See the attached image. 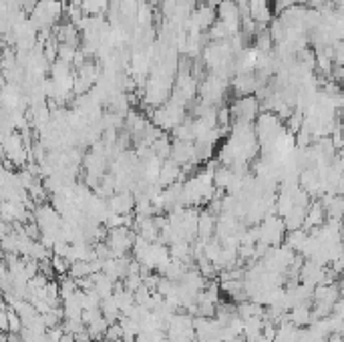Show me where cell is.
<instances>
[{"mask_svg":"<svg viewBox=\"0 0 344 342\" xmlns=\"http://www.w3.org/2000/svg\"><path fill=\"white\" fill-rule=\"evenodd\" d=\"M105 338H107V340H111V342L121 340V338H123V326H121V322H115V324L109 326V330H107Z\"/></svg>","mask_w":344,"mask_h":342,"instance_id":"4","label":"cell"},{"mask_svg":"<svg viewBox=\"0 0 344 342\" xmlns=\"http://www.w3.org/2000/svg\"><path fill=\"white\" fill-rule=\"evenodd\" d=\"M284 229H286V224L282 220L268 215L266 222L260 226V242L278 248L282 244V240H284Z\"/></svg>","mask_w":344,"mask_h":342,"instance_id":"1","label":"cell"},{"mask_svg":"<svg viewBox=\"0 0 344 342\" xmlns=\"http://www.w3.org/2000/svg\"><path fill=\"white\" fill-rule=\"evenodd\" d=\"M308 238H310V233H306V229H294V231L288 233L286 246L294 251H302L304 246H306V242H308Z\"/></svg>","mask_w":344,"mask_h":342,"instance_id":"2","label":"cell"},{"mask_svg":"<svg viewBox=\"0 0 344 342\" xmlns=\"http://www.w3.org/2000/svg\"><path fill=\"white\" fill-rule=\"evenodd\" d=\"M326 342H344V334L342 332H332V334L328 336V340Z\"/></svg>","mask_w":344,"mask_h":342,"instance_id":"6","label":"cell"},{"mask_svg":"<svg viewBox=\"0 0 344 342\" xmlns=\"http://www.w3.org/2000/svg\"><path fill=\"white\" fill-rule=\"evenodd\" d=\"M332 270H334L336 274H344V256L332 262Z\"/></svg>","mask_w":344,"mask_h":342,"instance_id":"5","label":"cell"},{"mask_svg":"<svg viewBox=\"0 0 344 342\" xmlns=\"http://www.w3.org/2000/svg\"><path fill=\"white\" fill-rule=\"evenodd\" d=\"M213 231V218L209 215V211H204L200 215V226H197V236H202V240H209Z\"/></svg>","mask_w":344,"mask_h":342,"instance_id":"3","label":"cell"}]
</instances>
